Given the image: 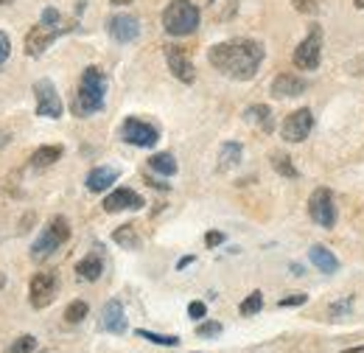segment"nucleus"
I'll use <instances>...</instances> for the list:
<instances>
[{
  "label": "nucleus",
  "mask_w": 364,
  "mask_h": 353,
  "mask_svg": "<svg viewBox=\"0 0 364 353\" xmlns=\"http://www.w3.org/2000/svg\"><path fill=\"white\" fill-rule=\"evenodd\" d=\"M247 121L250 124H255V127H261L264 132H272V110L267 107V104H252L250 110H247Z\"/></svg>",
  "instance_id": "aec40b11"
},
{
  "label": "nucleus",
  "mask_w": 364,
  "mask_h": 353,
  "mask_svg": "<svg viewBox=\"0 0 364 353\" xmlns=\"http://www.w3.org/2000/svg\"><path fill=\"white\" fill-rule=\"evenodd\" d=\"M62 154H65L62 146H40V149L31 154V166H37V169L53 166L56 160H62Z\"/></svg>",
  "instance_id": "4be33fe9"
},
{
  "label": "nucleus",
  "mask_w": 364,
  "mask_h": 353,
  "mask_svg": "<svg viewBox=\"0 0 364 353\" xmlns=\"http://www.w3.org/2000/svg\"><path fill=\"white\" fill-rule=\"evenodd\" d=\"M56 297V275L53 272H37L28 283V300L34 309H46Z\"/></svg>",
  "instance_id": "6e6552de"
},
{
  "label": "nucleus",
  "mask_w": 364,
  "mask_h": 353,
  "mask_svg": "<svg viewBox=\"0 0 364 353\" xmlns=\"http://www.w3.org/2000/svg\"><path fill=\"white\" fill-rule=\"evenodd\" d=\"M241 154H244V149H241V143H222V149H219V169L222 172H228L232 166H238L241 163Z\"/></svg>",
  "instance_id": "412c9836"
},
{
  "label": "nucleus",
  "mask_w": 364,
  "mask_h": 353,
  "mask_svg": "<svg viewBox=\"0 0 364 353\" xmlns=\"http://www.w3.org/2000/svg\"><path fill=\"white\" fill-rule=\"evenodd\" d=\"M309 300V295H303V292H294V295H286V297H280L277 300V306L280 309H289V306H303Z\"/></svg>",
  "instance_id": "2f4dec72"
},
{
  "label": "nucleus",
  "mask_w": 364,
  "mask_h": 353,
  "mask_svg": "<svg viewBox=\"0 0 364 353\" xmlns=\"http://www.w3.org/2000/svg\"><path fill=\"white\" fill-rule=\"evenodd\" d=\"M348 68H350V73H356V76H364V53H362V56H356V59H353Z\"/></svg>",
  "instance_id": "58836bf2"
},
{
  "label": "nucleus",
  "mask_w": 364,
  "mask_h": 353,
  "mask_svg": "<svg viewBox=\"0 0 364 353\" xmlns=\"http://www.w3.org/2000/svg\"><path fill=\"white\" fill-rule=\"evenodd\" d=\"M112 241L121 244L124 250H137V247H140V236H137L135 224H124V227H118V230L112 233Z\"/></svg>",
  "instance_id": "b1692460"
},
{
  "label": "nucleus",
  "mask_w": 364,
  "mask_h": 353,
  "mask_svg": "<svg viewBox=\"0 0 364 353\" xmlns=\"http://www.w3.org/2000/svg\"><path fill=\"white\" fill-rule=\"evenodd\" d=\"M118 169L115 166H98V169H92L90 174H87V188H90L92 194H101V191H107V188H112V182H118Z\"/></svg>",
  "instance_id": "dca6fc26"
},
{
  "label": "nucleus",
  "mask_w": 364,
  "mask_h": 353,
  "mask_svg": "<svg viewBox=\"0 0 364 353\" xmlns=\"http://www.w3.org/2000/svg\"><path fill=\"white\" fill-rule=\"evenodd\" d=\"M269 163H272V169L280 176H289V179H297V176H300V172L294 169V163H291L289 154H277V152H274L272 157H269Z\"/></svg>",
  "instance_id": "393cba45"
},
{
  "label": "nucleus",
  "mask_w": 364,
  "mask_h": 353,
  "mask_svg": "<svg viewBox=\"0 0 364 353\" xmlns=\"http://www.w3.org/2000/svg\"><path fill=\"white\" fill-rule=\"evenodd\" d=\"M9 53H11V40H9V37L0 31V65L9 59Z\"/></svg>",
  "instance_id": "c9c22d12"
},
{
  "label": "nucleus",
  "mask_w": 364,
  "mask_h": 353,
  "mask_svg": "<svg viewBox=\"0 0 364 353\" xmlns=\"http://www.w3.org/2000/svg\"><path fill=\"white\" fill-rule=\"evenodd\" d=\"M306 93V82L294 73H280L272 82V95L274 98H297Z\"/></svg>",
  "instance_id": "2eb2a0df"
},
{
  "label": "nucleus",
  "mask_w": 364,
  "mask_h": 353,
  "mask_svg": "<svg viewBox=\"0 0 364 353\" xmlns=\"http://www.w3.org/2000/svg\"><path fill=\"white\" fill-rule=\"evenodd\" d=\"M112 6H127V3H132V0H109Z\"/></svg>",
  "instance_id": "37998d69"
},
{
  "label": "nucleus",
  "mask_w": 364,
  "mask_h": 353,
  "mask_svg": "<svg viewBox=\"0 0 364 353\" xmlns=\"http://www.w3.org/2000/svg\"><path fill=\"white\" fill-rule=\"evenodd\" d=\"M59 247H62V241L46 227V230L40 233V238L34 241V247H31V258H34V261H46V258H50Z\"/></svg>",
  "instance_id": "a211bd4d"
},
{
  "label": "nucleus",
  "mask_w": 364,
  "mask_h": 353,
  "mask_svg": "<svg viewBox=\"0 0 364 353\" xmlns=\"http://www.w3.org/2000/svg\"><path fill=\"white\" fill-rule=\"evenodd\" d=\"M107 31L115 43H135L137 34H140V23L132 14H112L107 20Z\"/></svg>",
  "instance_id": "9b49d317"
},
{
  "label": "nucleus",
  "mask_w": 364,
  "mask_h": 353,
  "mask_svg": "<svg viewBox=\"0 0 364 353\" xmlns=\"http://www.w3.org/2000/svg\"><path fill=\"white\" fill-rule=\"evenodd\" d=\"M121 140L140 146V149H151V146H157L160 132H157V127H151V124H146L140 118H127L121 124Z\"/></svg>",
  "instance_id": "39448f33"
},
{
  "label": "nucleus",
  "mask_w": 364,
  "mask_h": 353,
  "mask_svg": "<svg viewBox=\"0 0 364 353\" xmlns=\"http://www.w3.org/2000/svg\"><path fill=\"white\" fill-rule=\"evenodd\" d=\"M163 28L174 37H188L199 28V9L191 0H171L163 11Z\"/></svg>",
  "instance_id": "7ed1b4c3"
},
{
  "label": "nucleus",
  "mask_w": 364,
  "mask_h": 353,
  "mask_svg": "<svg viewBox=\"0 0 364 353\" xmlns=\"http://www.w3.org/2000/svg\"><path fill=\"white\" fill-rule=\"evenodd\" d=\"M34 348H37V337L23 334V337H17V339L6 348V353H34Z\"/></svg>",
  "instance_id": "c85d7f7f"
},
{
  "label": "nucleus",
  "mask_w": 364,
  "mask_h": 353,
  "mask_svg": "<svg viewBox=\"0 0 364 353\" xmlns=\"http://www.w3.org/2000/svg\"><path fill=\"white\" fill-rule=\"evenodd\" d=\"M314 130V112L309 110V107H303V110H294L291 115H286V121H283V127H280V132L283 137L289 140V143H303L309 135Z\"/></svg>",
  "instance_id": "0eeeda50"
},
{
  "label": "nucleus",
  "mask_w": 364,
  "mask_h": 353,
  "mask_svg": "<svg viewBox=\"0 0 364 353\" xmlns=\"http://www.w3.org/2000/svg\"><path fill=\"white\" fill-rule=\"evenodd\" d=\"M11 140V132H6V130H0V146H6Z\"/></svg>",
  "instance_id": "ea45409f"
},
{
  "label": "nucleus",
  "mask_w": 364,
  "mask_h": 353,
  "mask_svg": "<svg viewBox=\"0 0 364 353\" xmlns=\"http://www.w3.org/2000/svg\"><path fill=\"white\" fill-rule=\"evenodd\" d=\"M101 328L109 334H124L127 331V314L121 300H109L101 311Z\"/></svg>",
  "instance_id": "4468645a"
},
{
  "label": "nucleus",
  "mask_w": 364,
  "mask_h": 353,
  "mask_svg": "<svg viewBox=\"0 0 364 353\" xmlns=\"http://www.w3.org/2000/svg\"><path fill=\"white\" fill-rule=\"evenodd\" d=\"M59 34H65V28H50L46 23L34 26V28L26 34V53H28V56H43L46 48L53 43Z\"/></svg>",
  "instance_id": "f8f14e48"
},
{
  "label": "nucleus",
  "mask_w": 364,
  "mask_h": 353,
  "mask_svg": "<svg viewBox=\"0 0 364 353\" xmlns=\"http://www.w3.org/2000/svg\"><path fill=\"white\" fill-rule=\"evenodd\" d=\"M222 241H225V233H216V230H210V233L205 236V244H208V247H219Z\"/></svg>",
  "instance_id": "4c0bfd02"
},
{
  "label": "nucleus",
  "mask_w": 364,
  "mask_h": 353,
  "mask_svg": "<svg viewBox=\"0 0 364 353\" xmlns=\"http://www.w3.org/2000/svg\"><path fill=\"white\" fill-rule=\"evenodd\" d=\"M166 62H168V70L180 79L182 85H191L196 79L193 62H191V56H188V51L182 45H168L166 48Z\"/></svg>",
  "instance_id": "9d476101"
},
{
  "label": "nucleus",
  "mask_w": 364,
  "mask_h": 353,
  "mask_svg": "<svg viewBox=\"0 0 364 353\" xmlns=\"http://www.w3.org/2000/svg\"><path fill=\"white\" fill-rule=\"evenodd\" d=\"M342 353H364V345H359V348H348V351H342Z\"/></svg>",
  "instance_id": "79ce46f5"
},
{
  "label": "nucleus",
  "mask_w": 364,
  "mask_h": 353,
  "mask_svg": "<svg viewBox=\"0 0 364 353\" xmlns=\"http://www.w3.org/2000/svg\"><path fill=\"white\" fill-rule=\"evenodd\" d=\"M48 230H50L62 244L70 238V221L65 219V216H50V219H48Z\"/></svg>",
  "instance_id": "cd10ccee"
},
{
  "label": "nucleus",
  "mask_w": 364,
  "mask_h": 353,
  "mask_svg": "<svg viewBox=\"0 0 364 353\" xmlns=\"http://www.w3.org/2000/svg\"><path fill=\"white\" fill-rule=\"evenodd\" d=\"M101 272H104V261H101L98 253H90L87 258H82V261L76 264V275H79L82 280H98Z\"/></svg>",
  "instance_id": "6ab92c4d"
},
{
  "label": "nucleus",
  "mask_w": 364,
  "mask_h": 353,
  "mask_svg": "<svg viewBox=\"0 0 364 353\" xmlns=\"http://www.w3.org/2000/svg\"><path fill=\"white\" fill-rule=\"evenodd\" d=\"M291 3H294V9L303 11V14H317L319 11V0H291Z\"/></svg>",
  "instance_id": "72a5a7b5"
},
{
  "label": "nucleus",
  "mask_w": 364,
  "mask_h": 353,
  "mask_svg": "<svg viewBox=\"0 0 364 353\" xmlns=\"http://www.w3.org/2000/svg\"><path fill=\"white\" fill-rule=\"evenodd\" d=\"M149 166H151V172H157V174H163V176H174V174H177V160H174L168 152L151 154V157H149Z\"/></svg>",
  "instance_id": "5701e85b"
},
{
  "label": "nucleus",
  "mask_w": 364,
  "mask_h": 353,
  "mask_svg": "<svg viewBox=\"0 0 364 353\" xmlns=\"http://www.w3.org/2000/svg\"><path fill=\"white\" fill-rule=\"evenodd\" d=\"M309 216L317 221L319 227L331 230L336 224V199L328 188H317L309 199Z\"/></svg>",
  "instance_id": "20e7f679"
},
{
  "label": "nucleus",
  "mask_w": 364,
  "mask_h": 353,
  "mask_svg": "<svg viewBox=\"0 0 364 353\" xmlns=\"http://www.w3.org/2000/svg\"><path fill=\"white\" fill-rule=\"evenodd\" d=\"M34 98H37V115H43V118H59L62 115V98H59L50 79H40L34 85Z\"/></svg>",
  "instance_id": "1a4fd4ad"
},
{
  "label": "nucleus",
  "mask_w": 364,
  "mask_h": 353,
  "mask_svg": "<svg viewBox=\"0 0 364 353\" xmlns=\"http://www.w3.org/2000/svg\"><path fill=\"white\" fill-rule=\"evenodd\" d=\"M104 98H107V76L101 68H85L82 79H79V90H76V98H73V115L76 118H87L95 115L101 107H104Z\"/></svg>",
  "instance_id": "f03ea898"
},
{
  "label": "nucleus",
  "mask_w": 364,
  "mask_h": 353,
  "mask_svg": "<svg viewBox=\"0 0 364 353\" xmlns=\"http://www.w3.org/2000/svg\"><path fill=\"white\" fill-rule=\"evenodd\" d=\"M208 62L222 70L228 79L235 82H250L261 62H264V45L258 40H247V37H238V40H228V43L213 45L208 51Z\"/></svg>",
  "instance_id": "f257e3e1"
},
{
  "label": "nucleus",
  "mask_w": 364,
  "mask_h": 353,
  "mask_svg": "<svg viewBox=\"0 0 364 353\" xmlns=\"http://www.w3.org/2000/svg\"><path fill=\"white\" fill-rule=\"evenodd\" d=\"M140 339H149V342H154V345H166V348H177L180 345V337H174V334H154V331H146V328H137L135 331Z\"/></svg>",
  "instance_id": "a878e982"
},
{
  "label": "nucleus",
  "mask_w": 364,
  "mask_h": 353,
  "mask_svg": "<svg viewBox=\"0 0 364 353\" xmlns=\"http://www.w3.org/2000/svg\"><path fill=\"white\" fill-rule=\"evenodd\" d=\"M261 309H264V295H261V292H252V295L241 303L238 311H241V317H252V314H258Z\"/></svg>",
  "instance_id": "c756f323"
},
{
  "label": "nucleus",
  "mask_w": 364,
  "mask_h": 353,
  "mask_svg": "<svg viewBox=\"0 0 364 353\" xmlns=\"http://www.w3.org/2000/svg\"><path fill=\"white\" fill-rule=\"evenodd\" d=\"M3 286H6V275L0 272V289H3Z\"/></svg>",
  "instance_id": "c03bdc74"
},
{
  "label": "nucleus",
  "mask_w": 364,
  "mask_h": 353,
  "mask_svg": "<svg viewBox=\"0 0 364 353\" xmlns=\"http://www.w3.org/2000/svg\"><path fill=\"white\" fill-rule=\"evenodd\" d=\"M6 3H9V0H0V6H6Z\"/></svg>",
  "instance_id": "49530a36"
},
{
  "label": "nucleus",
  "mask_w": 364,
  "mask_h": 353,
  "mask_svg": "<svg viewBox=\"0 0 364 353\" xmlns=\"http://www.w3.org/2000/svg\"><path fill=\"white\" fill-rule=\"evenodd\" d=\"M356 6H359V9L364 11V0H356Z\"/></svg>",
  "instance_id": "a18cd8bd"
},
{
  "label": "nucleus",
  "mask_w": 364,
  "mask_h": 353,
  "mask_svg": "<svg viewBox=\"0 0 364 353\" xmlns=\"http://www.w3.org/2000/svg\"><path fill=\"white\" fill-rule=\"evenodd\" d=\"M196 334H199V337H219V334H222V322H202V325L196 328Z\"/></svg>",
  "instance_id": "473e14b6"
},
{
  "label": "nucleus",
  "mask_w": 364,
  "mask_h": 353,
  "mask_svg": "<svg viewBox=\"0 0 364 353\" xmlns=\"http://www.w3.org/2000/svg\"><path fill=\"white\" fill-rule=\"evenodd\" d=\"M143 205H146L143 196L135 194V191H129V188H118V191H112V194L104 196V211H107V214H118V211H140Z\"/></svg>",
  "instance_id": "ddd939ff"
},
{
  "label": "nucleus",
  "mask_w": 364,
  "mask_h": 353,
  "mask_svg": "<svg viewBox=\"0 0 364 353\" xmlns=\"http://www.w3.org/2000/svg\"><path fill=\"white\" fill-rule=\"evenodd\" d=\"M40 23H46V26H50V28H65V31H70V28H73V26H65V23H62V14H59L56 9H46Z\"/></svg>",
  "instance_id": "7c9ffc66"
},
{
  "label": "nucleus",
  "mask_w": 364,
  "mask_h": 353,
  "mask_svg": "<svg viewBox=\"0 0 364 353\" xmlns=\"http://www.w3.org/2000/svg\"><path fill=\"white\" fill-rule=\"evenodd\" d=\"M319 59H322V34H319V28L314 26L311 34L294 48V68H300V70H317Z\"/></svg>",
  "instance_id": "423d86ee"
},
{
  "label": "nucleus",
  "mask_w": 364,
  "mask_h": 353,
  "mask_svg": "<svg viewBox=\"0 0 364 353\" xmlns=\"http://www.w3.org/2000/svg\"><path fill=\"white\" fill-rule=\"evenodd\" d=\"M87 311H90V306H87L85 300H73V303L65 309V322H70V325H79V322L87 317Z\"/></svg>",
  "instance_id": "bb28decb"
},
{
  "label": "nucleus",
  "mask_w": 364,
  "mask_h": 353,
  "mask_svg": "<svg viewBox=\"0 0 364 353\" xmlns=\"http://www.w3.org/2000/svg\"><path fill=\"white\" fill-rule=\"evenodd\" d=\"M350 306H353V297H345V300L333 303V306H331V317H336V320H339V317H345V314L350 311Z\"/></svg>",
  "instance_id": "f704fd0d"
},
{
  "label": "nucleus",
  "mask_w": 364,
  "mask_h": 353,
  "mask_svg": "<svg viewBox=\"0 0 364 353\" xmlns=\"http://www.w3.org/2000/svg\"><path fill=\"white\" fill-rule=\"evenodd\" d=\"M191 264H193V255H185V258H182L177 266H180V269H185V266H191Z\"/></svg>",
  "instance_id": "a19ab883"
},
{
  "label": "nucleus",
  "mask_w": 364,
  "mask_h": 353,
  "mask_svg": "<svg viewBox=\"0 0 364 353\" xmlns=\"http://www.w3.org/2000/svg\"><path fill=\"white\" fill-rule=\"evenodd\" d=\"M205 303H199V300H193V303H191V306H188V314H191V317H193V320H202V317H205Z\"/></svg>",
  "instance_id": "e433bc0d"
},
{
  "label": "nucleus",
  "mask_w": 364,
  "mask_h": 353,
  "mask_svg": "<svg viewBox=\"0 0 364 353\" xmlns=\"http://www.w3.org/2000/svg\"><path fill=\"white\" fill-rule=\"evenodd\" d=\"M309 261L317 266L319 272H325V275L339 272V258H336L331 250H325L322 244H314V247L309 250Z\"/></svg>",
  "instance_id": "f3484780"
}]
</instances>
